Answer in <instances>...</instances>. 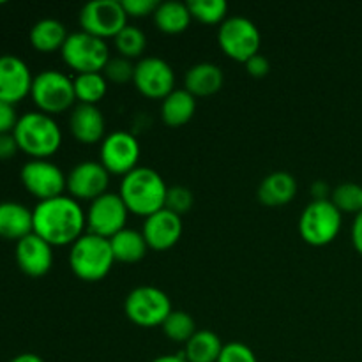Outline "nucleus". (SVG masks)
Wrapping results in <instances>:
<instances>
[{
    "label": "nucleus",
    "instance_id": "obj_17",
    "mask_svg": "<svg viewBox=\"0 0 362 362\" xmlns=\"http://www.w3.org/2000/svg\"><path fill=\"white\" fill-rule=\"evenodd\" d=\"M14 257L20 271L30 278H42L53 267V246L34 232L18 240Z\"/></svg>",
    "mask_w": 362,
    "mask_h": 362
},
{
    "label": "nucleus",
    "instance_id": "obj_19",
    "mask_svg": "<svg viewBox=\"0 0 362 362\" xmlns=\"http://www.w3.org/2000/svg\"><path fill=\"white\" fill-rule=\"evenodd\" d=\"M106 120L101 110L92 105H76L71 110L69 131L76 141L94 145L105 140Z\"/></svg>",
    "mask_w": 362,
    "mask_h": 362
},
{
    "label": "nucleus",
    "instance_id": "obj_7",
    "mask_svg": "<svg viewBox=\"0 0 362 362\" xmlns=\"http://www.w3.org/2000/svg\"><path fill=\"white\" fill-rule=\"evenodd\" d=\"M173 311L168 293L156 286H138L127 293L124 313L131 324L144 329L161 327Z\"/></svg>",
    "mask_w": 362,
    "mask_h": 362
},
{
    "label": "nucleus",
    "instance_id": "obj_21",
    "mask_svg": "<svg viewBox=\"0 0 362 362\" xmlns=\"http://www.w3.org/2000/svg\"><path fill=\"white\" fill-rule=\"evenodd\" d=\"M34 232V216L28 207L18 202H0V237L21 240Z\"/></svg>",
    "mask_w": 362,
    "mask_h": 362
},
{
    "label": "nucleus",
    "instance_id": "obj_27",
    "mask_svg": "<svg viewBox=\"0 0 362 362\" xmlns=\"http://www.w3.org/2000/svg\"><path fill=\"white\" fill-rule=\"evenodd\" d=\"M223 341L216 332L197 331V334L184 345V357L187 362H218L223 350Z\"/></svg>",
    "mask_w": 362,
    "mask_h": 362
},
{
    "label": "nucleus",
    "instance_id": "obj_3",
    "mask_svg": "<svg viewBox=\"0 0 362 362\" xmlns=\"http://www.w3.org/2000/svg\"><path fill=\"white\" fill-rule=\"evenodd\" d=\"M13 134L20 151L32 159H48L62 145V129L52 115L42 112L23 113Z\"/></svg>",
    "mask_w": 362,
    "mask_h": 362
},
{
    "label": "nucleus",
    "instance_id": "obj_26",
    "mask_svg": "<svg viewBox=\"0 0 362 362\" xmlns=\"http://www.w3.org/2000/svg\"><path fill=\"white\" fill-rule=\"evenodd\" d=\"M110 246H112L115 262H120V264H136L144 260L148 251L144 233L133 228H124L122 232L113 235L110 239Z\"/></svg>",
    "mask_w": 362,
    "mask_h": 362
},
{
    "label": "nucleus",
    "instance_id": "obj_40",
    "mask_svg": "<svg viewBox=\"0 0 362 362\" xmlns=\"http://www.w3.org/2000/svg\"><path fill=\"white\" fill-rule=\"evenodd\" d=\"M352 244L357 253L362 257V211L354 218L352 225Z\"/></svg>",
    "mask_w": 362,
    "mask_h": 362
},
{
    "label": "nucleus",
    "instance_id": "obj_29",
    "mask_svg": "<svg viewBox=\"0 0 362 362\" xmlns=\"http://www.w3.org/2000/svg\"><path fill=\"white\" fill-rule=\"evenodd\" d=\"M161 329L166 338L172 339L173 343H182V345H186L198 331L197 322H194V318L189 313L175 310L170 313V317L166 318Z\"/></svg>",
    "mask_w": 362,
    "mask_h": 362
},
{
    "label": "nucleus",
    "instance_id": "obj_5",
    "mask_svg": "<svg viewBox=\"0 0 362 362\" xmlns=\"http://www.w3.org/2000/svg\"><path fill=\"white\" fill-rule=\"evenodd\" d=\"M343 214L331 200H313L304 207L299 218V233L306 244L324 247L341 232Z\"/></svg>",
    "mask_w": 362,
    "mask_h": 362
},
{
    "label": "nucleus",
    "instance_id": "obj_38",
    "mask_svg": "<svg viewBox=\"0 0 362 362\" xmlns=\"http://www.w3.org/2000/svg\"><path fill=\"white\" fill-rule=\"evenodd\" d=\"M244 66H246L247 74L253 78H264L267 76L269 71H271V62H269L267 57H264L262 53H257L255 57H251Z\"/></svg>",
    "mask_w": 362,
    "mask_h": 362
},
{
    "label": "nucleus",
    "instance_id": "obj_37",
    "mask_svg": "<svg viewBox=\"0 0 362 362\" xmlns=\"http://www.w3.org/2000/svg\"><path fill=\"white\" fill-rule=\"evenodd\" d=\"M18 119H20V117L16 115L14 105L0 101V134L13 133L14 127H16L18 124Z\"/></svg>",
    "mask_w": 362,
    "mask_h": 362
},
{
    "label": "nucleus",
    "instance_id": "obj_2",
    "mask_svg": "<svg viewBox=\"0 0 362 362\" xmlns=\"http://www.w3.org/2000/svg\"><path fill=\"white\" fill-rule=\"evenodd\" d=\"M119 194L129 214L148 218L165 209L168 186L154 168L138 166L122 177Z\"/></svg>",
    "mask_w": 362,
    "mask_h": 362
},
{
    "label": "nucleus",
    "instance_id": "obj_39",
    "mask_svg": "<svg viewBox=\"0 0 362 362\" xmlns=\"http://www.w3.org/2000/svg\"><path fill=\"white\" fill-rule=\"evenodd\" d=\"M20 151L16 144V138L13 133L0 134V159H11L16 156V152Z\"/></svg>",
    "mask_w": 362,
    "mask_h": 362
},
{
    "label": "nucleus",
    "instance_id": "obj_9",
    "mask_svg": "<svg viewBox=\"0 0 362 362\" xmlns=\"http://www.w3.org/2000/svg\"><path fill=\"white\" fill-rule=\"evenodd\" d=\"M262 35L257 25L246 16H228L218 30V45L226 57L246 64L260 53Z\"/></svg>",
    "mask_w": 362,
    "mask_h": 362
},
{
    "label": "nucleus",
    "instance_id": "obj_41",
    "mask_svg": "<svg viewBox=\"0 0 362 362\" xmlns=\"http://www.w3.org/2000/svg\"><path fill=\"white\" fill-rule=\"evenodd\" d=\"M331 194L332 189L329 187L327 182H324V180H317V182L311 186V197H313V200H331Z\"/></svg>",
    "mask_w": 362,
    "mask_h": 362
},
{
    "label": "nucleus",
    "instance_id": "obj_43",
    "mask_svg": "<svg viewBox=\"0 0 362 362\" xmlns=\"http://www.w3.org/2000/svg\"><path fill=\"white\" fill-rule=\"evenodd\" d=\"M151 362H187L186 357H184L182 352L173 354V356H159L156 359H152Z\"/></svg>",
    "mask_w": 362,
    "mask_h": 362
},
{
    "label": "nucleus",
    "instance_id": "obj_11",
    "mask_svg": "<svg viewBox=\"0 0 362 362\" xmlns=\"http://www.w3.org/2000/svg\"><path fill=\"white\" fill-rule=\"evenodd\" d=\"M81 30L99 39L115 37L127 25V14L120 0H92L80 11Z\"/></svg>",
    "mask_w": 362,
    "mask_h": 362
},
{
    "label": "nucleus",
    "instance_id": "obj_31",
    "mask_svg": "<svg viewBox=\"0 0 362 362\" xmlns=\"http://www.w3.org/2000/svg\"><path fill=\"white\" fill-rule=\"evenodd\" d=\"M187 7L193 20L204 25H221L228 18V4L225 0H191Z\"/></svg>",
    "mask_w": 362,
    "mask_h": 362
},
{
    "label": "nucleus",
    "instance_id": "obj_10",
    "mask_svg": "<svg viewBox=\"0 0 362 362\" xmlns=\"http://www.w3.org/2000/svg\"><path fill=\"white\" fill-rule=\"evenodd\" d=\"M127 216H129V211L120 194L108 191L90 202L88 209L85 211L87 232L110 240L113 235L127 228Z\"/></svg>",
    "mask_w": 362,
    "mask_h": 362
},
{
    "label": "nucleus",
    "instance_id": "obj_22",
    "mask_svg": "<svg viewBox=\"0 0 362 362\" xmlns=\"http://www.w3.org/2000/svg\"><path fill=\"white\" fill-rule=\"evenodd\" d=\"M297 194V180L288 172H272L258 186V200L267 207L288 205Z\"/></svg>",
    "mask_w": 362,
    "mask_h": 362
},
{
    "label": "nucleus",
    "instance_id": "obj_23",
    "mask_svg": "<svg viewBox=\"0 0 362 362\" xmlns=\"http://www.w3.org/2000/svg\"><path fill=\"white\" fill-rule=\"evenodd\" d=\"M197 113V98L186 88H175L161 101V120L168 127H182Z\"/></svg>",
    "mask_w": 362,
    "mask_h": 362
},
{
    "label": "nucleus",
    "instance_id": "obj_18",
    "mask_svg": "<svg viewBox=\"0 0 362 362\" xmlns=\"http://www.w3.org/2000/svg\"><path fill=\"white\" fill-rule=\"evenodd\" d=\"M182 230V218L173 214L168 209H161L156 214L145 218L141 233H144L148 250L168 251L179 243Z\"/></svg>",
    "mask_w": 362,
    "mask_h": 362
},
{
    "label": "nucleus",
    "instance_id": "obj_25",
    "mask_svg": "<svg viewBox=\"0 0 362 362\" xmlns=\"http://www.w3.org/2000/svg\"><path fill=\"white\" fill-rule=\"evenodd\" d=\"M152 16H154V23L158 30L168 35H177L186 32L187 27L191 25V20H193L187 2L182 4L177 2V0L159 2L158 9H156Z\"/></svg>",
    "mask_w": 362,
    "mask_h": 362
},
{
    "label": "nucleus",
    "instance_id": "obj_6",
    "mask_svg": "<svg viewBox=\"0 0 362 362\" xmlns=\"http://www.w3.org/2000/svg\"><path fill=\"white\" fill-rule=\"evenodd\" d=\"M30 98L39 112L52 117L67 112L76 103L73 80L55 69H45L35 74Z\"/></svg>",
    "mask_w": 362,
    "mask_h": 362
},
{
    "label": "nucleus",
    "instance_id": "obj_34",
    "mask_svg": "<svg viewBox=\"0 0 362 362\" xmlns=\"http://www.w3.org/2000/svg\"><path fill=\"white\" fill-rule=\"evenodd\" d=\"M193 205H194V197L186 186L168 187L165 209H168V211H172L173 214H177L182 218L184 214H187V212L193 209Z\"/></svg>",
    "mask_w": 362,
    "mask_h": 362
},
{
    "label": "nucleus",
    "instance_id": "obj_42",
    "mask_svg": "<svg viewBox=\"0 0 362 362\" xmlns=\"http://www.w3.org/2000/svg\"><path fill=\"white\" fill-rule=\"evenodd\" d=\"M9 362H45V361H42L37 354L25 352V354H20V356L13 357Z\"/></svg>",
    "mask_w": 362,
    "mask_h": 362
},
{
    "label": "nucleus",
    "instance_id": "obj_32",
    "mask_svg": "<svg viewBox=\"0 0 362 362\" xmlns=\"http://www.w3.org/2000/svg\"><path fill=\"white\" fill-rule=\"evenodd\" d=\"M331 202L341 214L357 216L362 211V186L356 182H343L332 189Z\"/></svg>",
    "mask_w": 362,
    "mask_h": 362
},
{
    "label": "nucleus",
    "instance_id": "obj_15",
    "mask_svg": "<svg viewBox=\"0 0 362 362\" xmlns=\"http://www.w3.org/2000/svg\"><path fill=\"white\" fill-rule=\"evenodd\" d=\"M110 173L99 161H81L67 173V193L78 202H94L108 193Z\"/></svg>",
    "mask_w": 362,
    "mask_h": 362
},
{
    "label": "nucleus",
    "instance_id": "obj_24",
    "mask_svg": "<svg viewBox=\"0 0 362 362\" xmlns=\"http://www.w3.org/2000/svg\"><path fill=\"white\" fill-rule=\"evenodd\" d=\"M67 37H69V32H67L66 25L55 18H42V20L35 21L30 28V34H28L30 45L42 53L62 49Z\"/></svg>",
    "mask_w": 362,
    "mask_h": 362
},
{
    "label": "nucleus",
    "instance_id": "obj_33",
    "mask_svg": "<svg viewBox=\"0 0 362 362\" xmlns=\"http://www.w3.org/2000/svg\"><path fill=\"white\" fill-rule=\"evenodd\" d=\"M103 74L108 80V83L124 85L127 81H133L134 64L126 57H112L105 69H103Z\"/></svg>",
    "mask_w": 362,
    "mask_h": 362
},
{
    "label": "nucleus",
    "instance_id": "obj_16",
    "mask_svg": "<svg viewBox=\"0 0 362 362\" xmlns=\"http://www.w3.org/2000/svg\"><path fill=\"white\" fill-rule=\"evenodd\" d=\"M34 76L23 59L16 55H0V101L9 105L23 101L30 95Z\"/></svg>",
    "mask_w": 362,
    "mask_h": 362
},
{
    "label": "nucleus",
    "instance_id": "obj_30",
    "mask_svg": "<svg viewBox=\"0 0 362 362\" xmlns=\"http://www.w3.org/2000/svg\"><path fill=\"white\" fill-rule=\"evenodd\" d=\"M113 41H115V49L119 52V55L129 60L144 55L145 48H147V35L141 28L134 27V25H126L113 37Z\"/></svg>",
    "mask_w": 362,
    "mask_h": 362
},
{
    "label": "nucleus",
    "instance_id": "obj_4",
    "mask_svg": "<svg viewBox=\"0 0 362 362\" xmlns=\"http://www.w3.org/2000/svg\"><path fill=\"white\" fill-rule=\"evenodd\" d=\"M115 264L108 239L85 232L69 250V267L78 279L95 283L105 279Z\"/></svg>",
    "mask_w": 362,
    "mask_h": 362
},
{
    "label": "nucleus",
    "instance_id": "obj_20",
    "mask_svg": "<svg viewBox=\"0 0 362 362\" xmlns=\"http://www.w3.org/2000/svg\"><path fill=\"white\" fill-rule=\"evenodd\" d=\"M225 85V73L218 64L198 62L186 71L184 88L194 98H209L218 94Z\"/></svg>",
    "mask_w": 362,
    "mask_h": 362
},
{
    "label": "nucleus",
    "instance_id": "obj_36",
    "mask_svg": "<svg viewBox=\"0 0 362 362\" xmlns=\"http://www.w3.org/2000/svg\"><path fill=\"white\" fill-rule=\"evenodd\" d=\"M127 18H147L158 9V0H120Z\"/></svg>",
    "mask_w": 362,
    "mask_h": 362
},
{
    "label": "nucleus",
    "instance_id": "obj_14",
    "mask_svg": "<svg viewBox=\"0 0 362 362\" xmlns=\"http://www.w3.org/2000/svg\"><path fill=\"white\" fill-rule=\"evenodd\" d=\"M133 85L148 99H165L175 90V71L161 57H144L134 64Z\"/></svg>",
    "mask_w": 362,
    "mask_h": 362
},
{
    "label": "nucleus",
    "instance_id": "obj_35",
    "mask_svg": "<svg viewBox=\"0 0 362 362\" xmlns=\"http://www.w3.org/2000/svg\"><path fill=\"white\" fill-rule=\"evenodd\" d=\"M218 362H258L253 350L239 341H230L223 346Z\"/></svg>",
    "mask_w": 362,
    "mask_h": 362
},
{
    "label": "nucleus",
    "instance_id": "obj_12",
    "mask_svg": "<svg viewBox=\"0 0 362 362\" xmlns=\"http://www.w3.org/2000/svg\"><path fill=\"white\" fill-rule=\"evenodd\" d=\"M140 141L134 134L129 131H113L101 141L99 163L108 170L110 175L126 177L140 166Z\"/></svg>",
    "mask_w": 362,
    "mask_h": 362
},
{
    "label": "nucleus",
    "instance_id": "obj_8",
    "mask_svg": "<svg viewBox=\"0 0 362 362\" xmlns=\"http://www.w3.org/2000/svg\"><path fill=\"white\" fill-rule=\"evenodd\" d=\"M60 53L66 66L76 71V74L103 73L108 60L112 59L108 42L83 30L69 34Z\"/></svg>",
    "mask_w": 362,
    "mask_h": 362
},
{
    "label": "nucleus",
    "instance_id": "obj_28",
    "mask_svg": "<svg viewBox=\"0 0 362 362\" xmlns=\"http://www.w3.org/2000/svg\"><path fill=\"white\" fill-rule=\"evenodd\" d=\"M78 105L98 106L108 92V80L103 73H83L73 78Z\"/></svg>",
    "mask_w": 362,
    "mask_h": 362
},
{
    "label": "nucleus",
    "instance_id": "obj_13",
    "mask_svg": "<svg viewBox=\"0 0 362 362\" xmlns=\"http://www.w3.org/2000/svg\"><path fill=\"white\" fill-rule=\"evenodd\" d=\"M21 184L39 202L62 197L67 191V175L49 159H30L21 166Z\"/></svg>",
    "mask_w": 362,
    "mask_h": 362
},
{
    "label": "nucleus",
    "instance_id": "obj_1",
    "mask_svg": "<svg viewBox=\"0 0 362 362\" xmlns=\"http://www.w3.org/2000/svg\"><path fill=\"white\" fill-rule=\"evenodd\" d=\"M34 233L45 239L49 246H73L87 228L85 211L80 202L69 194L37 202L32 209Z\"/></svg>",
    "mask_w": 362,
    "mask_h": 362
}]
</instances>
